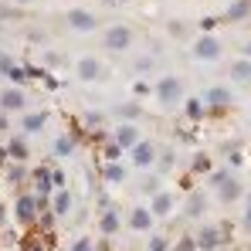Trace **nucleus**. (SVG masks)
<instances>
[{"label": "nucleus", "mask_w": 251, "mask_h": 251, "mask_svg": "<svg viewBox=\"0 0 251 251\" xmlns=\"http://www.w3.org/2000/svg\"><path fill=\"white\" fill-rule=\"evenodd\" d=\"M48 119H51L48 109H27V112H21V129H24V136L41 132L44 126H48Z\"/></svg>", "instance_id": "nucleus-15"}, {"label": "nucleus", "mask_w": 251, "mask_h": 251, "mask_svg": "<svg viewBox=\"0 0 251 251\" xmlns=\"http://www.w3.org/2000/svg\"><path fill=\"white\" fill-rule=\"evenodd\" d=\"M72 207H75V194H72L68 187H61V190H54V194H51V210H54L58 217H68Z\"/></svg>", "instance_id": "nucleus-20"}, {"label": "nucleus", "mask_w": 251, "mask_h": 251, "mask_svg": "<svg viewBox=\"0 0 251 251\" xmlns=\"http://www.w3.org/2000/svg\"><path fill=\"white\" fill-rule=\"evenodd\" d=\"M207 180H210V190H214L217 204H224V207L238 204V201H241V194H245L241 180L234 176V170H231V167H214Z\"/></svg>", "instance_id": "nucleus-1"}, {"label": "nucleus", "mask_w": 251, "mask_h": 251, "mask_svg": "<svg viewBox=\"0 0 251 251\" xmlns=\"http://www.w3.org/2000/svg\"><path fill=\"white\" fill-rule=\"evenodd\" d=\"M92 248H95V238H88V234H78V238H75V245H72L68 251H92Z\"/></svg>", "instance_id": "nucleus-36"}, {"label": "nucleus", "mask_w": 251, "mask_h": 251, "mask_svg": "<svg viewBox=\"0 0 251 251\" xmlns=\"http://www.w3.org/2000/svg\"><path fill=\"white\" fill-rule=\"evenodd\" d=\"M0 231H7V204H0Z\"/></svg>", "instance_id": "nucleus-46"}, {"label": "nucleus", "mask_w": 251, "mask_h": 251, "mask_svg": "<svg viewBox=\"0 0 251 251\" xmlns=\"http://www.w3.org/2000/svg\"><path fill=\"white\" fill-rule=\"evenodd\" d=\"M173 251H197V238L194 234H180L173 241Z\"/></svg>", "instance_id": "nucleus-34"}, {"label": "nucleus", "mask_w": 251, "mask_h": 251, "mask_svg": "<svg viewBox=\"0 0 251 251\" xmlns=\"http://www.w3.org/2000/svg\"><path fill=\"white\" fill-rule=\"evenodd\" d=\"M190 58L194 61H217L221 58V41L214 34H201L197 41L190 44Z\"/></svg>", "instance_id": "nucleus-10"}, {"label": "nucleus", "mask_w": 251, "mask_h": 251, "mask_svg": "<svg viewBox=\"0 0 251 251\" xmlns=\"http://www.w3.org/2000/svg\"><path fill=\"white\" fill-rule=\"evenodd\" d=\"M183 116H187L190 123H201V119L207 116V105H204V99H187V102H183Z\"/></svg>", "instance_id": "nucleus-30"}, {"label": "nucleus", "mask_w": 251, "mask_h": 251, "mask_svg": "<svg viewBox=\"0 0 251 251\" xmlns=\"http://www.w3.org/2000/svg\"><path fill=\"white\" fill-rule=\"evenodd\" d=\"M75 75H78V82H102V78H109V68L95 54H82L75 61Z\"/></svg>", "instance_id": "nucleus-9"}, {"label": "nucleus", "mask_w": 251, "mask_h": 251, "mask_svg": "<svg viewBox=\"0 0 251 251\" xmlns=\"http://www.w3.org/2000/svg\"><path fill=\"white\" fill-rule=\"evenodd\" d=\"M210 170H214V160H210V153H204V150H197L194 153V160H190V176H210Z\"/></svg>", "instance_id": "nucleus-25"}, {"label": "nucleus", "mask_w": 251, "mask_h": 251, "mask_svg": "<svg viewBox=\"0 0 251 251\" xmlns=\"http://www.w3.org/2000/svg\"><path fill=\"white\" fill-rule=\"evenodd\" d=\"M248 17H251V0H231L221 21H227V24H238V21H248Z\"/></svg>", "instance_id": "nucleus-22"}, {"label": "nucleus", "mask_w": 251, "mask_h": 251, "mask_svg": "<svg viewBox=\"0 0 251 251\" xmlns=\"http://www.w3.org/2000/svg\"><path fill=\"white\" fill-rule=\"evenodd\" d=\"M92 251H112V245H109V238H102V241H95V248Z\"/></svg>", "instance_id": "nucleus-44"}, {"label": "nucleus", "mask_w": 251, "mask_h": 251, "mask_svg": "<svg viewBox=\"0 0 251 251\" xmlns=\"http://www.w3.org/2000/svg\"><path fill=\"white\" fill-rule=\"evenodd\" d=\"M51 153H54V156H72V153H78V139H75L72 132H61V136H54Z\"/></svg>", "instance_id": "nucleus-23"}, {"label": "nucleus", "mask_w": 251, "mask_h": 251, "mask_svg": "<svg viewBox=\"0 0 251 251\" xmlns=\"http://www.w3.org/2000/svg\"><path fill=\"white\" fill-rule=\"evenodd\" d=\"M126 163H102L99 167V176L105 180V183H126Z\"/></svg>", "instance_id": "nucleus-28"}, {"label": "nucleus", "mask_w": 251, "mask_h": 251, "mask_svg": "<svg viewBox=\"0 0 251 251\" xmlns=\"http://www.w3.org/2000/svg\"><path fill=\"white\" fill-rule=\"evenodd\" d=\"M241 227L248 231V238H251V194H248V204H245V214H241Z\"/></svg>", "instance_id": "nucleus-38"}, {"label": "nucleus", "mask_w": 251, "mask_h": 251, "mask_svg": "<svg viewBox=\"0 0 251 251\" xmlns=\"http://www.w3.org/2000/svg\"><path fill=\"white\" fill-rule=\"evenodd\" d=\"M173 207H176V201H173V194H170V190H160V194H153V197H150V210H153V217H156V221L170 217Z\"/></svg>", "instance_id": "nucleus-18"}, {"label": "nucleus", "mask_w": 251, "mask_h": 251, "mask_svg": "<svg viewBox=\"0 0 251 251\" xmlns=\"http://www.w3.org/2000/svg\"><path fill=\"white\" fill-rule=\"evenodd\" d=\"M201 99H204V105H207V116H210V119H217V116L231 112V105H234V92H231L227 85H210Z\"/></svg>", "instance_id": "nucleus-3"}, {"label": "nucleus", "mask_w": 251, "mask_h": 251, "mask_svg": "<svg viewBox=\"0 0 251 251\" xmlns=\"http://www.w3.org/2000/svg\"><path fill=\"white\" fill-rule=\"evenodd\" d=\"M248 251H251V245H248Z\"/></svg>", "instance_id": "nucleus-49"}, {"label": "nucleus", "mask_w": 251, "mask_h": 251, "mask_svg": "<svg viewBox=\"0 0 251 251\" xmlns=\"http://www.w3.org/2000/svg\"><path fill=\"white\" fill-rule=\"evenodd\" d=\"M153 95H156V102H160L163 109H173V105L183 99V82H180L176 75H163L160 82L153 85Z\"/></svg>", "instance_id": "nucleus-6"}, {"label": "nucleus", "mask_w": 251, "mask_h": 251, "mask_svg": "<svg viewBox=\"0 0 251 251\" xmlns=\"http://www.w3.org/2000/svg\"><path fill=\"white\" fill-rule=\"evenodd\" d=\"M150 68H153V58H136V61H132V72H136V75H146Z\"/></svg>", "instance_id": "nucleus-37"}, {"label": "nucleus", "mask_w": 251, "mask_h": 251, "mask_svg": "<svg viewBox=\"0 0 251 251\" xmlns=\"http://www.w3.org/2000/svg\"><path fill=\"white\" fill-rule=\"evenodd\" d=\"M3 176H7V183H10V187H17V190H24L21 183H27V180H31V170H27V163H10Z\"/></svg>", "instance_id": "nucleus-27"}, {"label": "nucleus", "mask_w": 251, "mask_h": 251, "mask_svg": "<svg viewBox=\"0 0 251 251\" xmlns=\"http://www.w3.org/2000/svg\"><path fill=\"white\" fill-rule=\"evenodd\" d=\"M38 201H34V194L31 190H17V197H14V217H17V224L24 227V231H31V227H38Z\"/></svg>", "instance_id": "nucleus-2"}, {"label": "nucleus", "mask_w": 251, "mask_h": 251, "mask_svg": "<svg viewBox=\"0 0 251 251\" xmlns=\"http://www.w3.org/2000/svg\"><path fill=\"white\" fill-rule=\"evenodd\" d=\"M17 7H27V3H38V0H14Z\"/></svg>", "instance_id": "nucleus-48"}, {"label": "nucleus", "mask_w": 251, "mask_h": 251, "mask_svg": "<svg viewBox=\"0 0 251 251\" xmlns=\"http://www.w3.org/2000/svg\"><path fill=\"white\" fill-rule=\"evenodd\" d=\"M217 24H221V17H204V21H201V27H204V34H210V31H214Z\"/></svg>", "instance_id": "nucleus-41"}, {"label": "nucleus", "mask_w": 251, "mask_h": 251, "mask_svg": "<svg viewBox=\"0 0 251 251\" xmlns=\"http://www.w3.org/2000/svg\"><path fill=\"white\" fill-rule=\"evenodd\" d=\"M119 231H123V217H119V207H116L109 197H102V201H99V234L112 241Z\"/></svg>", "instance_id": "nucleus-5"}, {"label": "nucleus", "mask_w": 251, "mask_h": 251, "mask_svg": "<svg viewBox=\"0 0 251 251\" xmlns=\"http://www.w3.org/2000/svg\"><path fill=\"white\" fill-rule=\"evenodd\" d=\"M146 251H173V241H170L167 234H150V245Z\"/></svg>", "instance_id": "nucleus-32"}, {"label": "nucleus", "mask_w": 251, "mask_h": 251, "mask_svg": "<svg viewBox=\"0 0 251 251\" xmlns=\"http://www.w3.org/2000/svg\"><path fill=\"white\" fill-rule=\"evenodd\" d=\"M123 156H126V150L112 139V136L99 146V160H102V163H123Z\"/></svg>", "instance_id": "nucleus-24"}, {"label": "nucleus", "mask_w": 251, "mask_h": 251, "mask_svg": "<svg viewBox=\"0 0 251 251\" xmlns=\"http://www.w3.org/2000/svg\"><path fill=\"white\" fill-rule=\"evenodd\" d=\"M31 183H34L31 194H54V183H51V163H41V167L31 170Z\"/></svg>", "instance_id": "nucleus-19"}, {"label": "nucleus", "mask_w": 251, "mask_h": 251, "mask_svg": "<svg viewBox=\"0 0 251 251\" xmlns=\"http://www.w3.org/2000/svg\"><path fill=\"white\" fill-rule=\"evenodd\" d=\"M241 54H245V58H251V41L245 44V48H241Z\"/></svg>", "instance_id": "nucleus-47"}, {"label": "nucleus", "mask_w": 251, "mask_h": 251, "mask_svg": "<svg viewBox=\"0 0 251 251\" xmlns=\"http://www.w3.org/2000/svg\"><path fill=\"white\" fill-rule=\"evenodd\" d=\"M0 109L10 116V112H27V92L21 85H10L0 92Z\"/></svg>", "instance_id": "nucleus-11"}, {"label": "nucleus", "mask_w": 251, "mask_h": 251, "mask_svg": "<svg viewBox=\"0 0 251 251\" xmlns=\"http://www.w3.org/2000/svg\"><path fill=\"white\" fill-rule=\"evenodd\" d=\"M7 156H10V163H27V156H31V146H27L24 132L7 139Z\"/></svg>", "instance_id": "nucleus-21"}, {"label": "nucleus", "mask_w": 251, "mask_h": 251, "mask_svg": "<svg viewBox=\"0 0 251 251\" xmlns=\"http://www.w3.org/2000/svg\"><path fill=\"white\" fill-rule=\"evenodd\" d=\"M132 0H102V7L105 10H123V7H129Z\"/></svg>", "instance_id": "nucleus-40"}, {"label": "nucleus", "mask_w": 251, "mask_h": 251, "mask_svg": "<svg viewBox=\"0 0 251 251\" xmlns=\"http://www.w3.org/2000/svg\"><path fill=\"white\" fill-rule=\"evenodd\" d=\"M65 21H68V27H72V31H78V34L99 31V17H95L92 10H68V14H65Z\"/></svg>", "instance_id": "nucleus-14"}, {"label": "nucleus", "mask_w": 251, "mask_h": 251, "mask_svg": "<svg viewBox=\"0 0 251 251\" xmlns=\"http://www.w3.org/2000/svg\"><path fill=\"white\" fill-rule=\"evenodd\" d=\"M14 65H17V61H14L10 54H3V51H0V75H7V72H10Z\"/></svg>", "instance_id": "nucleus-39"}, {"label": "nucleus", "mask_w": 251, "mask_h": 251, "mask_svg": "<svg viewBox=\"0 0 251 251\" xmlns=\"http://www.w3.org/2000/svg\"><path fill=\"white\" fill-rule=\"evenodd\" d=\"M139 190L146 194V197H153V194H160L163 187H160V176L156 173H150V176H143V183H139Z\"/></svg>", "instance_id": "nucleus-33"}, {"label": "nucleus", "mask_w": 251, "mask_h": 251, "mask_svg": "<svg viewBox=\"0 0 251 251\" xmlns=\"http://www.w3.org/2000/svg\"><path fill=\"white\" fill-rule=\"evenodd\" d=\"M194 238H197V251H221L224 245H231V238L221 231V224H204Z\"/></svg>", "instance_id": "nucleus-8"}, {"label": "nucleus", "mask_w": 251, "mask_h": 251, "mask_svg": "<svg viewBox=\"0 0 251 251\" xmlns=\"http://www.w3.org/2000/svg\"><path fill=\"white\" fill-rule=\"evenodd\" d=\"M17 251H51V248L44 245L41 231H38V227H31V231H24V238L17 241Z\"/></svg>", "instance_id": "nucleus-26"}, {"label": "nucleus", "mask_w": 251, "mask_h": 251, "mask_svg": "<svg viewBox=\"0 0 251 251\" xmlns=\"http://www.w3.org/2000/svg\"><path fill=\"white\" fill-rule=\"evenodd\" d=\"M210 207V194L207 190H201V187H194L190 194H187V207H183V217L187 221H197V217H204Z\"/></svg>", "instance_id": "nucleus-12"}, {"label": "nucleus", "mask_w": 251, "mask_h": 251, "mask_svg": "<svg viewBox=\"0 0 251 251\" xmlns=\"http://www.w3.org/2000/svg\"><path fill=\"white\" fill-rule=\"evenodd\" d=\"M48 65H54V68H61V65H65V58H61V54H51V51H48Z\"/></svg>", "instance_id": "nucleus-42"}, {"label": "nucleus", "mask_w": 251, "mask_h": 251, "mask_svg": "<svg viewBox=\"0 0 251 251\" xmlns=\"http://www.w3.org/2000/svg\"><path fill=\"white\" fill-rule=\"evenodd\" d=\"M116 116H119V123H139L143 109H139V102H123V105H116Z\"/></svg>", "instance_id": "nucleus-29"}, {"label": "nucleus", "mask_w": 251, "mask_h": 251, "mask_svg": "<svg viewBox=\"0 0 251 251\" xmlns=\"http://www.w3.org/2000/svg\"><path fill=\"white\" fill-rule=\"evenodd\" d=\"M132 41H136V31H132L129 24H109V27L102 31V44H105V51H112V54L129 51Z\"/></svg>", "instance_id": "nucleus-4"}, {"label": "nucleus", "mask_w": 251, "mask_h": 251, "mask_svg": "<svg viewBox=\"0 0 251 251\" xmlns=\"http://www.w3.org/2000/svg\"><path fill=\"white\" fill-rule=\"evenodd\" d=\"M156 156H160V150H156V143H153V139H139V143L129 150V163H132V170L156 167Z\"/></svg>", "instance_id": "nucleus-7"}, {"label": "nucleus", "mask_w": 251, "mask_h": 251, "mask_svg": "<svg viewBox=\"0 0 251 251\" xmlns=\"http://www.w3.org/2000/svg\"><path fill=\"white\" fill-rule=\"evenodd\" d=\"M126 224H129L132 231H139V234H150V231H153V224H156V217H153L150 204H136V207L129 210Z\"/></svg>", "instance_id": "nucleus-13"}, {"label": "nucleus", "mask_w": 251, "mask_h": 251, "mask_svg": "<svg viewBox=\"0 0 251 251\" xmlns=\"http://www.w3.org/2000/svg\"><path fill=\"white\" fill-rule=\"evenodd\" d=\"M112 139H116L126 153H129V150H132V146H136L143 136H139V126H136V123H116V129H112Z\"/></svg>", "instance_id": "nucleus-16"}, {"label": "nucleus", "mask_w": 251, "mask_h": 251, "mask_svg": "<svg viewBox=\"0 0 251 251\" xmlns=\"http://www.w3.org/2000/svg\"><path fill=\"white\" fill-rule=\"evenodd\" d=\"M7 129H10V116L0 109V132H7Z\"/></svg>", "instance_id": "nucleus-43"}, {"label": "nucleus", "mask_w": 251, "mask_h": 251, "mask_svg": "<svg viewBox=\"0 0 251 251\" xmlns=\"http://www.w3.org/2000/svg\"><path fill=\"white\" fill-rule=\"evenodd\" d=\"M156 167H160V176H163V173H170V170L176 167V153H173V150H163V153L156 156Z\"/></svg>", "instance_id": "nucleus-31"}, {"label": "nucleus", "mask_w": 251, "mask_h": 251, "mask_svg": "<svg viewBox=\"0 0 251 251\" xmlns=\"http://www.w3.org/2000/svg\"><path fill=\"white\" fill-rule=\"evenodd\" d=\"M227 78L234 85H241V88H248L251 85V58L241 54L238 61H231V65H227Z\"/></svg>", "instance_id": "nucleus-17"}, {"label": "nucleus", "mask_w": 251, "mask_h": 251, "mask_svg": "<svg viewBox=\"0 0 251 251\" xmlns=\"http://www.w3.org/2000/svg\"><path fill=\"white\" fill-rule=\"evenodd\" d=\"M132 92H136V95H150V85H143V82H136V85H132Z\"/></svg>", "instance_id": "nucleus-45"}, {"label": "nucleus", "mask_w": 251, "mask_h": 251, "mask_svg": "<svg viewBox=\"0 0 251 251\" xmlns=\"http://www.w3.org/2000/svg\"><path fill=\"white\" fill-rule=\"evenodd\" d=\"M48 163H51V160H48ZM51 183H54V190L68 187V176H65V170L58 167V163H51Z\"/></svg>", "instance_id": "nucleus-35"}]
</instances>
